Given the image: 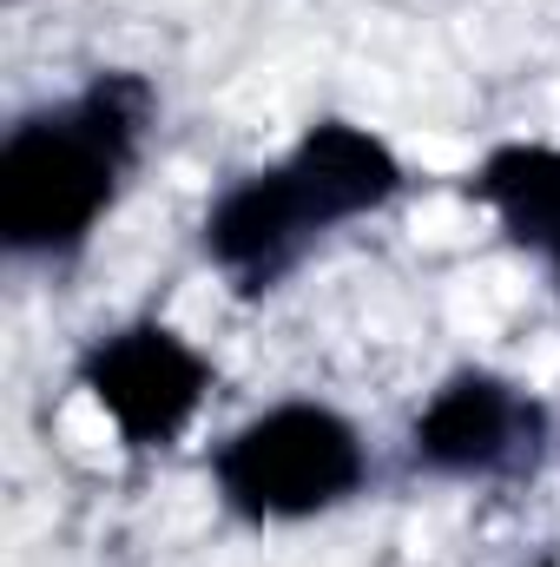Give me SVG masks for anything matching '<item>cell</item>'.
Masks as SVG:
<instances>
[{
	"label": "cell",
	"instance_id": "obj_4",
	"mask_svg": "<svg viewBox=\"0 0 560 567\" xmlns=\"http://www.w3.org/2000/svg\"><path fill=\"white\" fill-rule=\"evenodd\" d=\"M80 390L100 403V416L120 429L126 449H172L185 429L198 423L205 396H211V357L158 323V317H133L106 337H93V350L80 357Z\"/></svg>",
	"mask_w": 560,
	"mask_h": 567
},
{
	"label": "cell",
	"instance_id": "obj_6",
	"mask_svg": "<svg viewBox=\"0 0 560 567\" xmlns=\"http://www.w3.org/2000/svg\"><path fill=\"white\" fill-rule=\"evenodd\" d=\"M475 198L495 212L508 245H521L560 297V145L515 140L495 145L475 172Z\"/></svg>",
	"mask_w": 560,
	"mask_h": 567
},
{
	"label": "cell",
	"instance_id": "obj_3",
	"mask_svg": "<svg viewBox=\"0 0 560 567\" xmlns=\"http://www.w3.org/2000/svg\"><path fill=\"white\" fill-rule=\"evenodd\" d=\"M211 482L238 522H317L363 495L370 449L330 403H271L218 442Z\"/></svg>",
	"mask_w": 560,
	"mask_h": 567
},
{
	"label": "cell",
	"instance_id": "obj_2",
	"mask_svg": "<svg viewBox=\"0 0 560 567\" xmlns=\"http://www.w3.org/2000/svg\"><path fill=\"white\" fill-rule=\"evenodd\" d=\"M403 192V158L390 140L350 120H323L283 152L278 165L245 172L205 212V258L231 278L238 297L278 290L310 245L336 225L383 212Z\"/></svg>",
	"mask_w": 560,
	"mask_h": 567
},
{
	"label": "cell",
	"instance_id": "obj_1",
	"mask_svg": "<svg viewBox=\"0 0 560 567\" xmlns=\"http://www.w3.org/2000/svg\"><path fill=\"white\" fill-rule=\"evenodd\" d=\"M152 113V80L126 66L20 113L0 140V245L13 258H73L133 185Z\"/></svg>",
	"mask_w": 560,
	"mask_h": 567
},
{
	"label": "cell",
	"instance_id": "obj_5",
	"mask_svg": "<svg viewBox=\"0 0 560 567\" xmlns=\"http://www.w3.org/2000/svg\"><path fill=\"white\" fill-rule=\"evenodd\" d=\"M409 455L442 482H521L548 455V403L501 370H455L409 423Z\"/></svg>",
	"mask_w": 560,
	"mask_h": 567
}]
</instances>
